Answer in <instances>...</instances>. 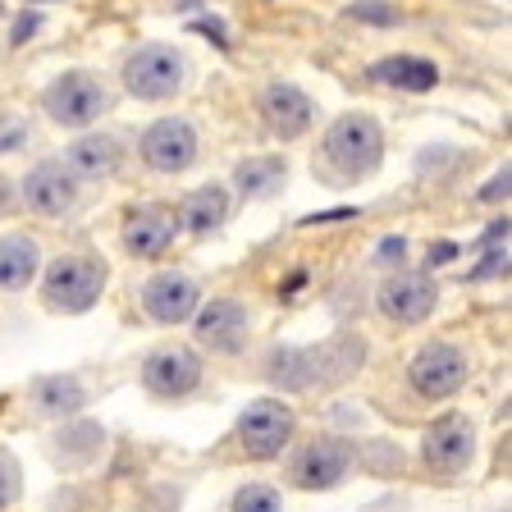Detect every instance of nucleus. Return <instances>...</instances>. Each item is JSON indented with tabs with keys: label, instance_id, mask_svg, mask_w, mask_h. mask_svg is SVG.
<instances>
[{
	"label": "nucleus",
	"instance_id": "nucleus-3",
	"mask_svg": "<svg viewBox=\"0 0 512 512\" xmlns=\"http://www.w3.org/2000/svg\"><path fill=\"white\" fill-rule=\"evenodd\" d=\"M106 288V261L96 256H55L46 266V279H42V293L55 311H69V316H83V311L96 307Z\"/></svg>",
	"mask_w": 512,
	"mask_h": 512
},
{
	"label": "nucleus",
	"instance_id": "nucleus-5",
	"mask_svg": "<svg viewBox=\"0 0 512 512\" xmlns=\"http://www.w3.org/2000/svg\"><path fill=\"white\" fill-rule=\"evenodd\" d=\"M471 375V362L467 352L458 348V343H426V348L412 357V366H407V384H412L416 394L426 398V403H444V398H453L467 384Z\"/></svg>",
	"mask_w": 512,
	"mask_h": 512
},
{
	"label": "nucleus",
	"instance_id": "nucleus-10",
	"mask_svg": "<svg viewBox=\"0 0 512 512\" xmlns=\"http://www.w3.org/2000/svg\"><path fill=\"white\" fill-rule=\"evenodd\" d=\"M197 384H202V357L192 348H160L142 366V389L151 398H165V403L188 398Z\"/></svg>",
	"mask_w": 512,
	"mask_h": 512
},
{
	"label": "nucleus",
	"instance_id": "nucleus-8",
	"mask_svg": "<svg viewBox=\"0 0 512 512\" xmlns=\"http://www.w3.org/2000/svg\"><path fill=\"white\" fill-rule=\"evenodd\" d=\"M348 467H352L348 444L334 439V435H316L293 453V462H288V480H293L298 490H334V485L348 476Z\"/></svg>",
	"mask_w": 512,
	"mask_h": 512
},
{
	"label": "nucleus",
	"instance_id": "nucleus-30",
	"mask_svg": "<svg viewBox=\"0 0 512 512\" xmlns=\"http://www.w3.org/2000/svg\"><path fill=\"white\" fill-rule=\"evenodd\" d=\"M32 32H37V19L28 14V19H23L19 28H14V42H23V37H32Z\"/></svg>",
	"mask_w": 512,
	"mask_h": 512
},
{
	"label": "nucleus",
	"instance_id": "nucleus-28",
	"mask_svg": "<svg viewBox=\"0 0 512 512\" xmlns=\"http://www.w3.org/2000/svg\"><path fill=\"white\" fill-rule=\"evenodd\" d=\"M403 252H407L403 238H384L380 252H375V256H380V261H403Z\"/></svg>",
	"mask_w": 512,
	"mask_h": 512
},
{
	"label": "nucleus",
	"instance_id": "nucleus-14",
	"mask_svg": "<svg viewBox=\"0 0 512 512\" xmlns=\"http://www.w3.org/2000/svg\"><path fill=\"white\" fill-rule=\"evenodd\" d=\"M23 202L37 215H64L78 206V179L64 160H42L23 179Z\"/></svg>",
	"mask_w": 512,
	"mask_h": 512
},
{
	"label": "nucleus",
	"instance_id": "nucleus-20",
	"mask_svg": "<svg viewBox=\"0 0 512 512\" xmlns=\"http://www.w3.org/2000/svg\"><path fill=\"white\" fill-rule=\"evenodd\" d=\"M371 78L384 87H398V92H430L439 83V69L421 55H389V60L371 64Z\"/></svg>",
	"mask_w": 512,
	"mask_h": 512
},
{
	"label": "nucleus",
	"instance_id": "nucleus-17",
	"mask_svg": "<svg viewBox=\"0 0 512 512\" xmlns=\"http://www.w3.org/2000/svg\"><path fill=\"white\" fill-rule=\"evenodd\" d=\"M174 234H179V215L170 206H138L124 220V247L133 256H142V261L165 252L174 243Z\"/></svg>",
	"mask_w": 512,
	"mask_h": 512
},
{
	"label": "nucleus",
	"instance_id": "nucleus-15",
	"mask_svg": "<svg viewBox=\"0 0 512 512\" xmlns=\"http://www.w3.org/2000/svg\"><path fill=\"white\" fill-rule=\"evenodd\" d=\"M142 307L160 325H183V320H192V311L202 307V288H197V279L179 275V270H165V275L147 279Z\"/></svg>",
	"mask_w": 512,
	"mask_h": 512
},
{
	"label": "nucleus",
	"instance_id": "nucleus-21",
	"mask_svg": "<svg viewBox=\"0 0 512 512\" xmlns=\"http://www.w3.org/2000/svg\"><path fill=\"white\" fill-rule=\"evenodd\" d=\"M37 266H42V252L37 243L23 234H5L0 238V288L5 293H19L37 279Z\"/></svg>",
	"mask_w": 512,
	"mask_h": 512
},
{
	"label": "nucleus",
	"instance_id": "nucleus-31",
	"mask_svg": "<svg viewBox=\"0 0 512 512\" xmlns=\"http://www.w3.org/2000/svg\"><path fill=\"white\" fill-rule=\"evenodd\" d=\"M5 499H10V485H5V471H0V508H5Z\"/></svg>",
	"mask_w": 512,
	"mask_h": 512
},
{
	"label": "nucleus",
	"instance_id": "nucleus-11",
	"mask_svg": "<svg viewBox=\"0 0 512 512\" xmlns=\"http://www.w3.org/2000/svg\"><path fill=\"white\" fill-rule=\"evenodd\" d=\"M380 311L394 325H421V320L435 311L439 302V288L430 275H421V270H398V275H389L380 284Z\"/></svg>",
	"mask_w": 512,
	"mask_h": 512
},
{
	"label": "nucleus",
	"instance_id": "nucleus-18",
	"mask_svg": "<svg viewBox=\"0 0 512 512\" xmlns=\"http://www.w3.org/2000/svg\"><path fill=\"white\" fill-rule=\"evenodd\" d=\"M119 160H124V147L110 133H87V138H78L69 147L64 165L74 170V179H110L119 170Z\"/></svg>",
	"mask_w": 512,
	"mask_h": 512
},
{
	"label": "nucleus",
	"instance_id": "nucleus-12",
	"mask_svg": "<svg viewBox=\"0 0 512 512\" xmlns=\"http://www.w3.org/2000/svg\"><path fill=\"white\" fill-rule=\"evenodd\" d=\"M142 160L156 174H183L197 160V128L188 119H156L142 133Z\"/></svg>",
	"mask_w": 512,
	"mask_h": 512
},
{
	"label": "nucleus",
	"instance_id": "nucleus-27",
	"mask_svg": "<svg viewBox=\"0 0 512 512\" xmlns=\"http://www.w3.org/2000/svg\"><path fill=\"white\" fill-rule=\"evenodd\" d=\"M499 197H508V170H499L485 183V192H480V202H499Z\"/></svg>",
	"mask_w": 512,
	"mask_h": 512
},
{
	"label": "nucleus",
	"instance_id": "nucleus-26",
	"mask_svg": "<svg viewBox=\"0 0 512 512\" xmlns=\"http://www.w3.org/2000/svg\"><path fill=\"white\" fill-rule=\"evenodd\" d=\"M352 19H362V23H398V14L389 10V5H380V0H362V5H352Z\"/></svg>",
	"mask_w": 512,
	"mask_h": 512
},
{
	"label": "nucleus",
	"instance_id": "nucleus-4",
	"mask_svg": "<svg viewBox=\"0 0 512 512\" xmlns=\"http://www.w3.org/2000/svg\"><path fill=\"white\" fill-rule=\"evenodd\" d=\"M42 106H46V115H51L60 128H87L92 119L106 115L110 92H106V83H101L96 74L74 69V74H60L51 87H46Z\"/></svg>",
	"mask_w": 512,
	"mask_h": 512
},
{
	"label": "nucleus",
	"instance_id": "nucleus-7",
	"mask_svg": "<svg viewBox=\"0 0 512 512\" xmlns=\"http://www.w3.org/2000/svg\"><path fill=\"white\" fill-rule=\"evenodd\" d=\"M124 87L138 101H165L183 87V55L174 46L147 42L124 60Z\"/></svg>",
	"mask_w": 512,
	"mask_h": 512
},
{
	"label": "nucleus",
	"instance_id": "nucleus-29",
	"mask_svg": "<svg viewBox=\"0 0 512 512\" xmlns=\"http://www.w3.org/2000/svg\"><path fill=\"white\" fill-rule=\"evenodd\" d=\"M453 256H458V247H453V243H435V247H430V266H439V261H453Z\"/></svg>",
	"mask_w": 512,
	"mask_h": 512
},
{
	"label": "nucleus",
	"instance_id": "nucleus-25",
	"mask_svg": "<svg viewBox=\"0 0 512 512\" xmlns=\"http://www.w3.org/2000/svg\"><path fill=\"white\" fill-rule=\"evenodd\" d=\"M499 275H508V238H503L494 252H485V261H480V266L471 270L467 279L476 284V279H499Z\"/></svg>",
	"mask_w": 512,
	"mask_h": 512
},
{
	"label": "nucleus",
	"instance_id": "nucleus-6",
	"mask_svg": "<svg viewBox=\"0 0 512 512\" xmlns=\"http://www.w3.org/2000/svg\"><path fill=\"white\" fill-rule=\"evenodd\" d=\"M293 430H298V416L288 412V403H279V398H256V403H247L243 416H238L243 453L256 462L279 458L288 448V439H293Z\"/></svg>",
	"mask_w": 512,
	"mask_h": 512
},
{
	"label": "nucleus",
	"instance_id": "nucleus-1",
	"mask_svg": "<svg viewBox=\"0 0 512 512\" xmlns=\"http://www.w3.org/2000/svg\"><path fill=\"white\" fill-rule=\"evenodd\" d=\"M366 362V343L362 334H339L330 343L316 348H275L266 362V375L284 389H330L343 384L348 375H357V366Z\"/></svg>",
	"mask_w": 512,
	"mask_h": 512
},
{
	"label": "nucleus",
	"instance_id": "nucleus-16",
	"mask_svg": "<svg viewBox=\"0 0 512 512\" xmlns=\"http://www.w3.org/2000/svg\"><path fill=\"white\" fill-rule=\"evenodd\" d=\"M261 119H266V128L275 133V138L293 142V138H302V133L311 128L316 110H311V96L302 92V87L270 83L266 92H261Z\"/></svg>",
	"mask_w": 512,
	"mask_h": 512
},
{
	"label": "nucleus",
	"instance_id": "nucleus-9",
	"mask_svg": "<svg viewBox=\"0 0 512 512\" xmlns=\"http://www.w3.org/2000/svg\"><path fill=\"white\" fill-rule=\"evenodd\" d=\"M471 453H476V426L458 412L439 416L435 426L421 435V458H426V467L439 471V476H458V471H467Z\"/></svg>",
	"mask_w": 512,
	"mask_h": 512
},
{
	"label": "nucleus",
	"instance_id": "nucleus-13",
	"mask_svg": "<svg viewBox=\"0 0 512 512\" xmlns=\"http://www.w3.org/2000/svg\"><path fill=\"white\" fill-rule=\"evenodd\" d=\"M192 334L211 352H238L247 343V307L234 298H211L192 311Z\"/></svg>",
	"mask_w": 512,
	"mask_h": 512
},
{
	"label": "nucleus",
	"instance_id": "nucleus-23",
	"mask_svg": "<svg viewBox=\"0 0 512 512\" xmlns=\"http://www.w3.org/2000/svg\"><path fill=\"white\" fill-rule=\"evenodd\" d=\"M284 179H288L284 156H252L234 170L238 192H247V197H270V192H279Z\"/></svg>",
	"mask_w": 512,
	"mask_h": 512
},
{
	"label": "nucleus",
	"instance_id": "nucleus-19",
	"mask_svg": "<svg viewBox=\"0 0 512 512\" xmlns=\"http://www.w3.org/2000/svg\"><path fill=\"white\" fill-rule=\"evenodd\" d=\"M224 220H229V192H224L220 183H206V188L188 192V202H183V211H179V224L197 238L215 234Z\"/></svg>",
	"mask_w": 512,
	"mask_h": 512
},
{
	"label": "nucleus",
	"instance_id": "nucleus-22",
	"mask_svg": "<svg viewBox=\"0 0 512 512\" xmlns=\"http://www.w3.org/2000/svg\"><path fill=\"white\" fill-rule=\"evenodd\" d=\"M32 403L42 407L46 416H74L87 403V394L74 375H42V380L32 384Z\"/></svg>",
	"mask_w": 512,
	"mask_h": 512
},
{
	"label": "nucleus",
	"instance_id": "nucleus-24",
	"mask_svg": "<svg viewBox=\"0 0 512 512\" xmlns=\"http://www.w3.org/2000/svg\"><path fill=\"white\" fill-rule=\"evenodd\" d=\"M229 512H279V490H275V485L252 480V485H243V490L234 494Z\"/></svg>",
	"mask_w": 512,
	"mask_h": 512
},
{
	"label": "nucleus",
	"instance_id": "nucleus-2",
	"mask_svg": "<svg viewBox=\"0 0 512 512\" xmlns=\"http://www.w3.org/2000/svg\"><path fill=\"white\" fill-rule=\"evenodd\" d=\"M325 165L339 174L343 183L352 179H366V174L380 170V156H384V133L371 115H339L325 133Z\"/></svg>",
	"mask_w": 512,
	"mask_h": 512
}]
</instances>
